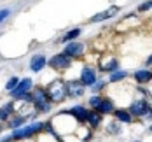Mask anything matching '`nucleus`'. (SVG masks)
Here are the masks:
<instances>
[{"label":"nucleus","mask_w":152,"mask_h":142,"mask_svg":"<svg viewBox=\"0 0 152 142\" xmlns=\"http://www.w3.org/2000/svg\"><path fill=\"white\" fill-rule=\"evenodd\" d=\"M133 79L137 84H147L152 81V70L151 68H138L133 72Z\"/></svg>","instance_id":"obj_14"},{"label":"nucleus","mask_w":152,"mask_h":142,"mask_svg":"<svg viewBox=\"0 0 152 142\" xmlns=\"http://www.w3.org/2000/svg\"><path fill=\"white\" fill-rule=\"evenodd\" d=\"M14 110H16V104H14V100H11V102L4 104V105L0 107V121H2V123H7V121H9V119L12 118Z\"/></svg>","instance_id":"obj_15"},{"label":"nucleus","mask_w":152,"mask_h":142,"mask_svg":"<svg viewBox=\"0 0 152 142\" xmlns=\"http://www.w3.org/2000/svg\"><path fill=\"white\" fill-rule=\"evenodd\" d=\"M151 65H152V54L147 58V60H145V67H151Z\"/></svg>","instance_id":"obj_28"},{"label":"nucleus","mask_w":152,"mask_h":142,"mask_svg":"<svg viewBox=\"0 0 152 142\" xmlns=\"http://www.w3.org/2000/svg\"><path fill=\"white\" fill-rule=\"evenodd\" d=\"M26 119H31L30 116H26V114H18V116H12L9 121H7V126L11 128V130H16V128H19V126H23L26 123Z\"/></svg>","instance_id":"obj_20"},{"label":"nucleus","mask_w":152,"mask_h":142,"mask_svg":"<svg viewBox=\"0 0 152 142\" xmlns=\"http://www.w3.org/2000/svg\"><path fill=\"white\" fill-rule=\"evenodd\" d=\"M19 81H21V79H18V77H14V76H12V77H11L9 81H7V82H5V91H9V93H11V91L14 90L16 86L19 84Z\"/></svg>","instance_id":"obj_25"},{"label":"nucleus","mask_w":152,"mask_h":142,"mask_svg":"<svg viewBox=\"0 0 152 142\" xmlns=\"http://www.w3.org/2000/svg\"><path fill=\"white\" fill-rule=\"evenodd\" d=\"M49 98L53 104H63L66 98H68V91H66V81L56 77L49 82V86L46 88Z\"/></svg>","instance_id":"obj_2"},{"label":"nucleus","mask_w":152,"mask_h":142,"mask_svg":"<svg viewBox=\"0 0 152 142\" xmlns=\"http://www.w3.org/2000/svg\"><path fill=\"white\" fill-rule=\"evenodd\" d=\"M80 33H82V28L80 26H75V28H72V30L65 32V35L60 39L61 44H68V42H74L77 37H80Z\"/></svg>","instance_id":"obj_19"},{"label":"nucleus","mask_w":152,"mask_h":142,"mask_svg":"<svg viewBox=\"0 0 152 142\" xmlns=\"http://www.w3.org/2000/svg\"><path fill=\"white\" fill-rule=\"evenodd\" d=\"M79 81H80L86 88H91L93 84L98 81V70H96L94 67H91V65L82 67L80 72H79Z\"/></svg>","instance_id":"obj_5"},{"label":"nucleus","mask_w":152,"mask_h":142,"mask_svg":"<svg viewBox=\"0 0 152 142\" xmlns=\"http://www.w3.org/2000/svg\"><path fill=\"white\" fill-rule=\"evenodd\" d=\"M51 98H49V93L44 86H39V88H33L31 90V104L33 107H39V105H44V104H49Z\"/></svg>","instance_id":"obj_10"},{"label":"nucleus","mask_w":152,"mask_h":142,"mask_svg":"<svg viewBox=\"0 0 152 142\" xmlns=\"http://www.w3.org/2000/svg\"><path fill=\"white\" fill-rule=\"evenodd\" d=\"M31 90H33V81H31V77H25V79H21V81H19V84H18V86H16L9 95H11L14 100H18V98H21L23 95L30 93Z\"/></svg>","instance_id":"obj_9"},{"label":"nucleus","mask_w":152,"mask_h":142,"mask_svg":"<svg viewBox=\"0 0 152 142\" xmlns=\"http://www.w3.org/2000/svg\"><path fill=\"white\" fill-rule=\"evenodd\" d=\"M151 9H152V0H145V2H142L137 7V13H147Z\"/></svg>","instance_id":"obj_26"},{"label":"nucleus","mask_w":152,"mask_h":142,"mask_svg":"<svg viewBox=\"0 0 152 142\" xmlns=\"http://www.w3.org/2000/svg\"><path fill=\"white\" fill-rule=\"evenodd\" d=\"M149 132H151V133H152V125H149Z\"/></svg>","instance_id":"obj_30"},{"label":"nucleus","mask_w":152,"mask_h":142,"mask_svg":"<svg viewBox=\"0 0 152 142\" xmlns=\"http://www.w3.org/2000/svg\"><path fill=\"white\" fill-rule=\"evenodd\" d=\"M98 112L102 114V116H108V114H114V102H112V98L110 96H103V100H102V104H100V107H98Z\"/></svg>","instance_id":"obj_18"},{"label":"nucleus","mask_w":152,"mask_h":142,"mask_svg":"<svg viewBox=\"0 0 152 142\" xmlns=\"http://www.w3.org/2000/svg\"><path fill=\"white\" fill-rule=\"evenodd\" d=\"M72 63H74V60H72L70 56H66L63 51L47 60V65H49L53 70H56V72H65V70H68V68L72 67Z\"/></svg>","instance_id":"obj_4"},{"label":"nucleus","mask_w":152,"mask_h":142,"mask_svg":"<svg viewBox=\"0 0 152 142\" xmlns=\"http://www.w3.org/2000/svg\"><path fill=\"white\" fill-rule=\"evenodd\" d=\"M133 142H142V141H133Z\"/></svg>","instance_id":"obj_32"},{"label":"nucleus","mask_w":152,"mask_h":142,"mask_svg":"<svg viewBox=\"0 0 152 142\" xmlns=\"http://www.w3.org/2000/svg\"><path fill=\"white\" fill-rule=\"evenodd\" d=\"M63 53L66 56H70L72 60H79L84 56L86 53V44L84 42H79V40H74V42H68L63 46Z\"/></svg>","instance_id":"obj_6"},{"label":"nucleus","mask_w":152,"mask_h":142,"mask_svg":"<svg viewBox=\"0 0 152 142\" xmlns=\"http://www.w3.org/2000/svg\"><path fill=\"white\" fill-rule=\"evenodd\" d=\"M66 91H68V98H82L86 93V86L79 81V79H68L66 81Z\"/></svg>","instance_id":"obj_7"},{"label":"nucleus","mask_w":152,"mask_h":142,"mask_svg":"<svg viewBox=\"0 0 152 142\" xmlns=\"http://www.w3.org/2000/svg\"><path fill=\"white\" fill-rule=\"evenodd\" d=\"M0 133H2V121H0Z\"/></svg>","instance_id":"obj_31"},{"label":"nucleus","mask_w":152,"mask_h":142,"mask_svg":"<svg viewBox=\"0 0 152 142\" xmlns=\"http://www.w3.org/2000/svg\"><path fill=\"white\" fill-rule=\"evenodd\" d=\"M119 11H121L119 5H110V7H107L105 11H102V13H98V14L93 16L91 19H89V23H102V21H107V19L114 18Z\"/></svg>","instance_id":"obj_11"},{"label":"nucleus","mask_w":152,"mask_h":142,"mask_svg":"<svg viewBox=\"0 0 152 142\" xmlns=\"http://www.w3.org/2000/svg\"><path fill=\"white\" fill-rule=\"evenodd\" d=\"M86 123H88V126H89V128L96 130L98 126L103 123V116H102V114H100L98 110L89 109V114H88V119H86Z\"/></svg>","instance_id":"obj_16"},{"label":"nucleus","mask_w":152,"mask_h":142,"mask_svg":"<svg viewBox=\"0 0 152 142\" xmlns=\"http://www.w3.org/2000/svg\"><path fill=\"white\" fill-rule=\"evenodd\" d=\"M147 118H151L152 119V105H151V110H149V116H147Z\"/></svg>","instance_id":"obj_29"},{"label":"nucleus","mask_w":152,"mask_h":142,"mask_svg":"<svg viewBox=\"0 0 152 142\" xmlns=\"http://www.w3.org/2000/svg\"><path fill=\"white\" fill-rule=\"evenodd\" d=\"M66 114H70L74 119H75L77 123H86V119H88V114H89V107H86V105H82V104H77V105H72L70 109H65Z\"/></svg>","instance_id":"obj_8"},{"label":"nucleus","mask_w":152,"mask_h":142,"mask_svg":"<svg viewBox=\"0 0 152 142\" xmlns=\"http://www.w3.org/2000/svg\"><path fill=\"white\" fill-rule=\"evenodd\" d=\"M107 133H108V135H121L122 133V123L112 119V121L107 125Z\"/></svg>","instance_id":"obj_22"},{"label":"nucleus","mask_w":152,"mask_h":142,"mask_svg":"<svg viewBox=\"0 0 152 142\" xmlns=\"http://www.w3.org/2000/svg\"><path fill=\"white\" fill-rule=\"evenodd\" d=\"M128 77H129V72H128V70H115V72L108 74V82H110V84H115V82L126 81Z\"/></svg>","instance_id":"obj_21"},{"label":"nucleus","mask_w":152,"mask_h":142,"mask_svg":"<svg viewBox=\"0 0 152 142\" xmlns=\"http://www.w3.org/2000/svg\"><path fill=\"white\" fill-rule=\"evenodd\" d=\"M46 130V123L44 121H35V123H30V125H23L19 128H16L11 132V141H23V139H30L31 135L35 133H40Z\"/></svg>","instance_id":"obj_1"},{"label":"nucleus","mask_w":152,"mask_h":142,"mask_svg":"<svg viewBox=\"0 0 152 142\" xmlns=\"http://www.w3.org/2000/svg\"><path fill=\"white\" fill-rule=\"evenodd\" d=\"M9 14H11V9H7V7L5 9H0V25L9 18Z\"/></svg>","instance_id":"obj_27"},{"label":"nucleus","mask_w":152,"mask_h":142,"mask_svg":"<svg viewBox=\"0 0 152 142\" xmlns=\"http://www.w3.org/2000/svg\"><path fill=\"white\" fill-rule=\"evenodd\" d=\"M102 100H103V96H102V95H91V96H89V100H88V107L96 110L98 107H100Z\"/></svg>","instance_id":"obj_24"},{"label":"nucleus","mask_w":152,"mask_h":142,"mask_svg":"<svg viewBox=\"0 0 152 142\" xmlns=\"http://www.w3.org/2000/svg\"><path fill=\"white\" fill-rule=\"evenodd\" d=\"M105 86H107V81H103L102 77H98V81L93 84L89 90H91V93H93V95H100L102 91H103V90H105Z\"/></svg>","instance_id":"obj_23"},{"label":"nucleus","mask_w":152,"mask_h":142,"mask_svg":"<svg viewBox=\"0 0 152 142\" xmlns=\"http://www.w3.org/2000/svg\"><path fill=\"white\" fill-rule=\"evenodd\" d=\"M128 110H129V114L133 118H147L149 110H151L149 98H135V100H131Z\"/></svg>","instance_id":"obj_3"},{"label":"nucleus","mask_w":152,"mask_h":142,"mask_svg":"<svg viewBox=\"0 0 152 142\" xmlns=\"http://www.w3.org/2000/svg\"><path fill=\"white\" fill-rule=\"evenodd\" d=\"M114 119L115 121H119V123H124V125H129V123H133V116L129 114V110L128 109H115L114 110Z\"/></svg>","instance_id":"obj_17"},{"label":"nucleus","mask_w":152,"mask_h":142,"mask_svg":"<svg viewBox=\"0 0 152 142\" xmlns=\"http://www.w3.org/2000/svg\"><path fill=\"white\" fill-rule=\"evenodd\" d=\"M46 67H47V56L46 54L37 53V54H33V56L30 58V70L31 72L39 74V72H42Z\"/></svg>","instance_id":"obj_12"},{"label":"nucleus","mask_w":152,"mask_h":142,"mask_svg":"<svg viewBox=\"0 0 152 142\" xmlns=\"http://www.w3.org/2000/svg\"><path fill=\"white\" fill-rule=\"evenodd\" d=\"M98 70H100V72H105V74H112V72L119 70V60H117V58H114V56L105 58V60H100Z\"/></svg>","instance_id":"obj_13"}]
</instances>
